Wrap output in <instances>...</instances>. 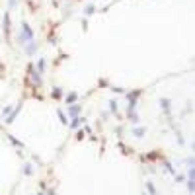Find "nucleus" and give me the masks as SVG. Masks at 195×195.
Here are the masks:
<instances>
[{"mask_svg": "<svg viewBox=\"0 0 195 195\" xmlns=\"http://www.w3.org/2000/svg\"><path fill=\"white\" fill-rule=\"evenodd\" d=\"M53 96H55V98H59V96H61V90H59V88H55V92H53Z\"/></svg>", "mask_w": 195, "mask_h": 195, "instance_id": "obj_11", "label": "nucleus"}, {"mask_svg": "<svg viewBox=\"0 0 195 195\" xmlns=\"http://www.w3.org/2000/svg\"><path fill=\"white\" fill-rule=\"evenodd\" d=\"M74 99H76V92H70V94L66 96V103H72Z\"/></svg>", "mask_w": 195, "mask_h": 195, "instance_id": "obj_8", "label": "nucleus"}, {"mask_svg": "<svg viewBox=\"0 0 195 195\" xmlns=\"http://www.w3.org/2000/svg\"><path fill=\"white\" fill-rule=\"evenodd\" d=\"M31 80L35 82V86H41V74L37 70H33V68H31Z\"/></svg>", "mask_w": 195, "mask_h": 195, "instance_id": "obj_3", "label": "nucleus"}, {"mask_svg": "<svg viewBox=\"0 0 195 195\" xmlns=\"http://www.w3.org/2000/svg\"><path fill=\"white\" fill-rule=\"evenodd\" d=\"M135 135H144V129H135Z\"/></svg>", "mask_w": 195, "mask_h": 195, "instance_id": "obj_12", "label": "nucleus"}, {"mask_svg": "<svg viewBox=\"0 0 195 195\" xmlns=\"http://www.w3.org/2000/svg\"><path fill=\"white\" fill-rule=\"evenodd\" d=\"M78 111H80V105H76V103H72L70 107H68V113H70L72 117H76V115H78Z\"/></svg>", "mask_w": 195, "mask_h": 195, "instance_id": "obj_4", "label": "nucleus"}, {"mask_svg": "<svg viewBox=\"0 0 195 195\" xmlns=\"http://www.w3.org/2000/svg\"><path fill=\"white\" fill-rule=\"evenodd\" d=\"M4 31H10V14H4Z\"/></svg>", "mask_w": 195, "mask_h": 195, "instance_id": "obj_6", "label": "nucleus"}, {"mask_svg": "<svg viewBox=\"0 0 195 195\" xmlns=\"http://www.w3.org/2000/svg\"><path fill=\"white\" fill-rule=\"evenodd\" d=\"M94 14V6L90 4V6H86V16H92Z\"/></svg>", "mask_w": 195, "mask_h": 195, "instance_id": "obj_9", "label": "nucleus"}, {"mask_svg": "<svg viewBox=\"0 0 195 195\" xmlns=\"http://www.w3.org/2000/svg\"><path fill=\"white\" fill-rule=\"evenodd\" d=\"M35 39V35H33V31H31V28L28 24H22V28H20V33H18V43L22 45V47H25L29 43V41H33Z\"/></svg>", "mask_w": 195, "mask_h": 195, "instance_id": "obj_1", "label": "nucleus"}, {"mask_svg": "<svg viewBox=\"0 0 195 195\" xmlns=\"http://www.w3.org/2000/svg\"><path fill=\"white\" fill-rule=\"evenodd\" d=\"M35 70H37L39 74H43V72H45V59H39L37 61V68H35Z\"/></svg>", "mask_w": 195, "mask_h": 195, "instance_id": "obj_5", "label": "nucleus"}, {"mask_svg": "<svg viewBox=\"0 0 195 195\" xmlns=\"http://www.w3.org/2000/svg\"><path fill=\"white\" fill-rule=\"evenodd\" d=\"M82 121H84V119H80V117H74V119H72V125H70V127H72V129L80 127V123H82Z\"/></svg>", "mask_w": 195, "mask_h": 195, "instance_id": "obj_7", "label": "nucleus"}, {"mask_svg": "<svg viewBox=\"0 0 195 195\" xmlns=\"http://www.w3.org/2000/svg\"><path fill=\"white\" fill-rule=\"evenodd\" d=\"M35 51H37V43H35V39H33V41H29V43L25 45V53H28V55H33Z\"/></svg>", "mask_w": 195, "mask_h": 195, "instance_id": "obj_2", "label": "nucleus"}, {"mask_svg": "<svg viewBox=\"0 0 195 195\" xmlns=\"http://www.w3.org/2000/svg\"><path fill=\"white\" fill-rule=\"evenodd\" d=\"M59 117H61L62 123H66V117H65V113H62V111H59Z\"/></svg>", "mask_w": 195, "mask_h": 195, "instance_id": "obj_10", "label": "nucleus"}]
</instances>
